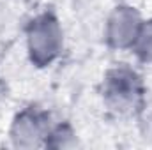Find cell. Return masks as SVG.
Here are the masks:
<instances>
[{
    "label": "cell",
    "mask_w": 152,
    "mask_h": 150,
    "mask_svg": "<svg viewBox=\"0 0 152 150\" xmlns=\"http://www.w3.org/2000/svg\"><path fill=\"white\" fill-rule=\"evenodd\" d=\"M145 83L127 64L106 71L101 85L104 106L118 117H136L145 108Z\"/></svg>",
    "instance_id": "obj_1"
},
{
    "label": "cell",
    "mask_w": 152,
    "mask_h": 150,
    "mask_svg": "<svg viewBox=\"0 0 152 150\" xmlns=\"http://www.w3.org/2000/svg\"><path fill=\"white\" fill-rule=\"evenodd\" d=\"M44 147H55V149H69L76 147V134L69 124H58L57 127H51Z\"/></svg>",
    "instance_id": "obj_6"
},
{
    "label": "cell",
    "mask_w": 152,
    "mask_h": 150,
    "mask_svg": "<svg viewBox=\"0 0 152 150\" xmlns=\"http://www.w3.org/2000/svg\"><path fill=\"white\" fill-rule=\"evenodd\" d=\"M143 20L134 7L118 5L108 16L104 27V41L113 50H131L138 37Z\"/></svg>",
    "instance_id": "obj_4"
},
{
    "label": "cell",
    "mask_w": 152,
    "mask_h": 150,
    "mask_svg": "<svg viewBox=\"0 0 152 150\" xmlns=\"http://www.w3.org/2000/svg\"><path fill=\"white\" fill-rule=\"evenodd\" d=\"M64 48V32L57 16L50 11L37 14L27 27L28 58L36 67L53 64Z\"/></svg>",
    "instance_id": "obj_2"
},
{
    "label": "cell",
    "mask_w": 152,
    "mask_h": 150,
    "mask_svg": "<svg viewBox=\"0 0 152 150\" xmlns=\"http://www.w3.org/2000/svg\"><path fill=\"white\" fill-rule=\"evenodd\" d=\"M134 55L142 62H152V18L143 21L138 32V37L134 41L133 48Z\"/></svg>",
    "instance_id": "obj_5"
},
{
    "label": "cell",
    "mask_w": 152,
    "mask_h": 150,
    "mask_svg": "<svg viewBox=\"0 0 152 150\" xmlns=\"http://www.w3.org/2000/svg\"><path fill=\"white\" fill-rule=\"evenodd\" d=\"M51 131L50 115L39 108H25L18 113L11 125V140L14 147L34 149L42 147Z\"/></svg>",
    "instance_id": "obj_3"
}]
</instances>
